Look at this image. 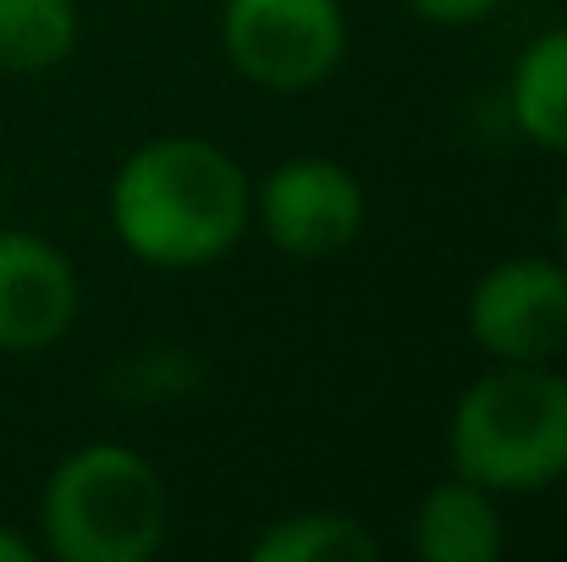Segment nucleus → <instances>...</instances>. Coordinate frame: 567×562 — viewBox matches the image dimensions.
<instances>
[{
	"mask_svg": "<svg viewBox=\"0 0 567 562\" xmlns=\"http://www.w3.org/2000/svg\"><path fill=\"white\" fill-rule=\"evenodd\" d=\"M220 39L248 83L303 94L337 72L348 50V11L342 0H226Z\"/></svg>",
	"mask_w": 567,
	"mask_h": 562,
	"instance_id": "4",
	"label": "nucleus"
},
{
	"mask_svg": "<svg viewBox=\"0 0 567 562\" xmlns=\"http://www.w3.org/2000/svg\"><path fill=\"white\" fill-rule=\"evenodd\" d=\"M452 474L496 491H546L567 474V380L546 365L480 375L446 425Z\"/></svg>",
	"mask_w": 567,
	"mask_h": 562,
	"instance_id": "2",
	"label": "nucleus"
},
{
	"mask_svg": "<svg viewBox=\"0 0 567 562\" xmlns=\"http://www.w3.org/2000/svg\"><path fill=\"white\" fill-rule=\"evenodd\" d=\"M468 331L502 365H546L567 348V265L502 259L468 293Z\"/></svg>",
	"mask_w": 567,
	"mask_h": 562,
	"instance_id": "5",
	"label": "nucleus"
},
{
	"mask_svg": "<svg viewBox=\"0 0 567 562\" xmlns=\"http://www.w3.org/2000/svg\"><path fill=\"white\" fill-rule=\"evenodd\" d=\"M0 562H33V546L11 530H0Z\"/></svg>",
	"mask_w": 567,
	"mask_h": 562,
	"instance_id": "13",
	"label": "nucleus"
},
{
	"mask_svg": "<svg viewBox=\"0 0 567 562\" xmlns=\"http://www.w3.org/2000/svg\"><path fill=\"white\" fill-rule=\"evenodd\" d=\"M44 541L61 562H144L166 541V486L133 447L94 441L44 486Z\"/></svg>",
	"mask_w": 567,
	"mask_h": 562,
	"instance_id": "3",
	"label": "nucleus"
},
{
	"mask_svg": "<svg viewBox=\"0 0 567 562\" xmlns=\"http://www.w3.org/2000/svg\"><path fill=\"white\" fill-rule=\"evenodd\" d=\"M380 541L353 513H292L254 541V562H370Z\"/></svg>",
	"mask_w": 567,
	"mask_h": 562,
	"instance_id": "11",
	"label": "nucleus"
},
{
	"mask_svg": "<svg viewBox=\"0 0 567 562\" xmlns=\"http://www.w3.org/2000/svg\"><path fill=\"white\" fill-rule=\"evenodd\" d=\"M502 546H507V530L485 486L452 474L424 491L413 513V552L424 562H496Z\"/></svg>",
	"mask_w": 567,
	"mask_h": 562,
	"instance_id": "8",
	"label": "nucleus"
},
{
	"mask_svg": "<svg viewBox=\"0 0 567 562\" xmlns=\"http://www.w3.org/2000/svg\"><path fill=\"white\" fill-rule=\"evenodd\" d=\"M424 22H446V28H457V22H480V17H491L502 0H408Z\"/></svg>",
	"mask_w": 567,
	"mask_h": 562,
	"instance_id": "12",
	"label": "nucleus"
},
{
	"mask_svg": "<svg viewBox=\"0 0 567 562\" xmlns=\"http://www.w3.org/2000/svg\"><path fill=\"white\" fill-rule=\"evenodd\" d=\"M513 122L529 144L567 155V28L540 33L513 72Z\"/></svg>",
	"mask_w": 567,
	"mask_h": 562,
	"instance_id": "9",
	"label": "nucleus"
},
{
	"mask_svg": "<svg viewBox=\"0 0 567 562\" xmlns=\"http://www.w3.org/2000/svg\"><path fill=\"white\" fill-rule=\"evenodd\" d=\"M111 226L144 265H215L248 226V177L220 144L155 139L116 172Z\"/></svg>",
	"mask_w": 567,
	"mask_h": 562,
	"instance_id": "1",
	"label": "nucleus"
},
{
	"mask_svg": "<svg viewBox=\"0 0 567 562\" xmlns=\"http://www.w3.org/2000/svg\"><path fill=\"white\" fill-rule=\"evenodd\" d=\"M78 44V0H0V72H50Z\"/></svg>",
	"mask_w": 567,
	"mask_h": 562,
	"instance_id": "10",
	"label": "nucleus"
},
{
	"mask_svg": "<svg viewBox=\"0 0 567 562\" xmlns=\"http://www.w3.org/2000/svg\"><path fill=\"white\" fill-rule=\"evenodd\" d=\"M265 237L292 259H331L364 232V187L348 166L303 155L270 172L259 193Z\"/></svg>",
	"mask_w": 567,
	"mask_h": 562,
	"instance_id": "6",
	"label": "nucleus"
},
{
	"mask_svg": "<svg viewBox=\"0 0 567 562\" xmlns=\"http://www.w3.org/2000/svg\"><path fill=\"white\" fill-rule=\"evenodd\" d=\"M72 259L33 232H0V354H44L72 331Z\"/></svg>",
	"mask_w": 567,
	"mask_h": 562,
	"instance_id": "7",
	"label": "nucleus"
},
{
	"mask_svg": "<svg viewBox=\"0 0 567 562\" xmlns=\"http://www.w3.org/2000/svg\"><path fill=\"white\" fill-rule=\"evenodd\" d=\"M557 221H563V248H567V193H563V215Z\"/></svg>",
	"mask_w": 567,
	"mask_h": 562,
	"instance_id": "14",
	"label": "nucleus"
}]
</instances>
